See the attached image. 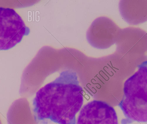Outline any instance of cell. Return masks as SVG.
I'll return each instance as SVG.
<instances>
[{"label": "cell", "instance_id": "cell-1", "mask_svg": "<svg viewBox=\"0 0 147 124\" xmlns=\"http://www.w3.org/2000/svg\"><path fill=\"white\" fill-rule=\"evenodd\" d=\"M83 100V89L76 73L70 70L62 71L37 92L33 101L35 120L38 123L49 120L58 124H76V115Z\"/></svg>", "mask_w": 147, "mask_h": 124}, {"label": "cell", "instance_id": "cell-2", "mask_svg": "<svg viewBox=\"0 0 147 124\" xmlns=\"http://www.w3.org/2000/svg\"><path fill=\"white\" fill-rule=\"evenodd\" d=\"M123 99L119 104L125 119L122 124L147 120V67L146 62L125 82Z\"/></svg>", "mask_w": 147, "mask_h": 124}, {"label": "cell", "instance_id": "cell-3", "mask_svg": "<svg viewBox=\"0 0 147 124\" xmlns=\"http://www.w3.org/2000/svg\"><path fill=\"white\" fill-rule=\"evenodd\" d=\"M30 30L15 10L0 7V50H7L28 36Z\"/></svg>", "mask_w": 147, "mask_h": 124}, {"label": "cell", "instance_id": "cell-4", "mask_svg": "<svg viewBox=\"0 0 147 124\" xmlns=\"http://www.w3.org/2000/svg\"><path fill=\"white\" fill-rule=\"evenodd\" d=\"M76 124H118L113 107L102 101H92L83 106Z\"/></svg>", "mask_w": 147, "mask_h": 124}]
</instances>
